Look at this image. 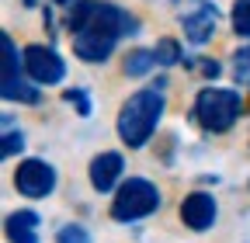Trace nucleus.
Listing matches in <instances>:
<instances>
[{
	"label": "nucleus",
	"instance_id": "1",
	"mask_svg": "<svg viewBox=\"0 0 250 243\" xmlns=\"http://www.w3.org/2000/svg\"><path fill=\"white\" fill-rule=\"evenodd\" d=\"M66 28H70L73 56L80 63L98 66V63H108L118 42L129 32H136L139 21L111 0H77L66 11Z\"/></svg>",
	"mask_w": 250,
	"mask_h": 243
},
{
	"label": "nucleus",
	"instance_id": "2",
	"mask_svg": "<svg viewBox=\"0 0 250 243\" xmlns=\"http://www.w3.org/2000/svg\"><path fill=\"white\" fill-rule=\"evenodd\" d=\"M167 111V94H164V83L160 87H139L136 94H129L118 104L115 115V136L118 142L129 149V153H139V149L149 146V139L156 136Z\"/></svg>",
	"mask_w": 250,
	"mask_h": 243
},
{
	"label": "nucleus",
	"instance_id": "3",
	"mask_svg": "<svg viewBox=\"0 0 250 243\" xmlns=\"http://www.w3.org/2000/svg\"><path fill=\"white\" fill-rule=\"evenodd\" d=\"M164 208V191L153 177L146 174H129L118 184V191L111 195V205H108V219L118 223V226H136L149 216Z\"/></svg>",
	"mask_w": 250,
	"mask_h": 243
},
{
	"label": "nucleus",
	"instance_id": "4",
	"mask_svg": "<svg viewBox=\"0 0 250 243\" xmlns=\"http://www.w3.org/2000/svg\"><path fill=\"white\" fill-rule=\"evenodd\" d=\"M243 115V94L233 87L205 83L191 101V122L208 136H226Z\"/></svg>",
	"mask_w": 250,
	"mask_h": 243
},
{
	"label": "nucleus",
	"instance_id": "5",
	"mask_svg": "<svg viewBox=\"0 0 250 243\" xmlns=\"http://www.w3.org/2000/svg\"><path fill=\"white\" fill-rule=\"evenodd\" d=\"M42 87L31 83L28 70H24V49H18V42L4 32L0 35V94L4 101H18V104H39Z\"/></svg>",
	"mask_w": 250,
	"mask_h": 243
},
{
	"label": "nucleus",
	"instance_id": "6",
	"mask_svg": "<svg viewBox=\"0 0 250 243\" xmlns=\"http://www.w3.org/2000/svg\"><path fill=\"white\" fill-rule=\"evenodd\" d=\"M11 184L24 202H45L59 188V167L45 157H21L11 174Z\"/></svg>",
	"mask_w": 250,
	"mask_h": 243
},
{
	"label": "nucleus",
	"instance_id": "7",
	"mask_svg": "<svg viewBox=\"0 0 250 243\" xmlns=\"http://www.w3.org/2000/svg\"><path fill=\"white\" fill-rule=\"evenodd\" d=\"M24 70H28L35 87H56V83L66 80V59L52 45L31 42V45H24Z\"/></svg>",
	"mask_w": 250,
	"mask_h": 243
},
{
	"label": "nucleus",
	"instance_id": "8",
	"mask_svg": "<svg viewBox=\"0 0 250 243\" xmlns=\"http://www.w3.org/2000/svg\"><path fill=\"white\" fill-rule=\"evenodd\" d=\"M125 181V153L122 149H98L87 160V184L94 195H115Z\"/></svg>",
	"mask_w": 250,
	"mask_h": 243
},
{
	"label": "nucleus",
	"instance_id": "9",
	"mask_svg": "<svg viewBox=\"0 0 250 243\" xmlns=\"http://www.w3.org/2000/svg\"><path fill=\"white\" fill-rule=\"evenodd\" d=\"M177 219H181L184 229H191V233L215 229V223H219V202H215V195L205 191V188H191L181 198V205H177Z\"/></svg>",
	"mask_w": 250,
	"mask_h": 243
},
{
	"label": "nucleus",
	"instance_id": "10",
	"mask_svg": "<svg viewBox=\"0 0 250 243\" xmlns=\"http://www.w3.org/2000/svg\"><path fill=\"white\" fill-rule=\"evenodd\" d=\"M215 24H219V11L215 4H195L191 11L181 14V28H184V39L191 45H205L215 35Z\"/></svg>",
	"mask_w": 250,
	"mask_h": 243
},
{
	"label": "nucleus",
	"instance_id": "11",
	"mask_svg": "<svg viewBox=\"0 0 250 243\" xmlns=\"http://www.w3.org/2000/svg\"><path fill=\"white\" fill-rule=\"evenodd\" d=\"M4 236H7V243H39L42 240V219H39V212L35 208L7 212Z\"/></svg>",
	"mask_w": 250,
	"mask_h": 243
},
{
	"label": "nucleus",
	"instance_id": "12",
	"mask_svg": "<svg viewBox=\"0 0 250 243\" xmlns=\"http://www.w3.org/2000/svg\"><path fill=\"white\" fill-rule=\"evenodd\" d=\"M156 66H160V59H156V49H143V45L129 49V52H125V59H122V73H125V77H132V80L149 77Z\"/></svg>",
	"mask_w": 250,
	"mask_h": 243
},
{
	"label": "nucleus",
	"instance_id": "13",
	"mask_svg": "<svg viewBox=\"0 0 250 243\" xmlns=\"http://www.w3.org/2000/svg\"><path fill=\"white\" fill-rule=\"evenodd\" d=\"M24 153V132L14 129V122L4 118V139H0V157L11 160V157H21Z\"/></svg>",
	"mask_w": 250,
	"mask_h": 243
},
{
	"label": "nucleus",
	"instance_id": "14",
	"mask_svg": "<svg viewBox=\"0 0 250 243\" xmlns=\"http://www.w3.org/2000/svg\"><path fill=\"white\" fill-rule=\"evenodd\" d=\"M52 243H94V236L83 223H62L52 233Z\"/></svg>",
	"mask_w": 250,
	"mask_h": 243
},
{
	"label": "nucleus",
	"instance_id": "15",
	"mask_svg": "<svg viewBox=\"0 0 250 243\" xmlns=\"http://www.w3.org/2000/svg\"><path fill=\"white\" fill-rule=\"evenodd\" d=\"M229 24L240 39H250V0H236L229 11Z\"/></svg>",
	"mask_w": 250,
	"mask_h": 243
},
{
	"label": "nucleus",
	"instance_id": "16",
	"mask_svg": "<svg viewBox=\"0 0 250 243\" xmlns=\"http://www.w3.org/2000/svg\"><path fill=\"white\" fill-rule=\"evenodd\" d=\"M233 80L240 87H250V45H240L233 52Z\"/></svg>",
	"mask_w": 250,
	"mask_h": 243
},
{
	"label": "nucleus",
	"instance_id": "17",
	"mask_svg": "<svg viewBox=\"0 0 250 243\" xmlns=\"http://www.w3.org/2000/svg\"><path fill=\"white\" fill-rule=\"evenodd\" d=\"M181 45H177V39H160L156 42V59H160V66L167 70V66H177L181 63Z\"/></svg>",
	"mask_w": 250,
	"mask_h": 243
},
{
	"label": "nucleus",
	"instance_id": "18",
	"mask_svg": "<svg viewBox=\"0 0 250 243\" xmlns=\"http://www.w3.org/2000/svg\"><path fill=\"white\" fill-rule=\"evenodd\" d=\"M62 101H66L80 118H90V94H87V87H70L66 94H62Z\"/></svg>",
	"mask_w": 250,
	"mask_h": 243
},
{
	"label": "nucleus",
	"instance_id": "19",
	"mask_svg": "<svg viewBox=\"0 0 250 243\" xmlns=\"http://www.w3.org/2000/svg\"><path fill=\"white\" fill-rule=\"evenodd\" d=\"M52 4H62V7H73L77 0H52Z\"/></svg>",
	"mask_w": 250,
	"mask_h": 243
},
{
	"label": "nucleus",
	"instance_id": "20",
	"mask_svg": "<svg viewBox=\"0 0 250 243\" xmlns=\"http://www.w3.org/2000/svg\"><path fill=\"white\" fill-rule=\"evenodd\" d=\"M21 4H24V7H35V4H39V0H21Z\"/></svg>",
	"mask_w": 250,
	"mask_h": 243
}]
</instances>
